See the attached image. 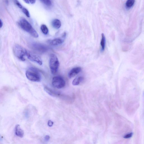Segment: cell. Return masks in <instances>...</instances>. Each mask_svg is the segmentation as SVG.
<instances>
[{"mask_svg": "<svg viewBox=\"0 0 144 144\" xmlns=\"http://www.w3.org/2000/svg\"><path fill=\"white\" fill-rule=\"evenodd\" d=\"M15 135L21 138H22L24 135L23 130L21 129L19 125L15 126Z\"/></svg>", "mask_w": 144, "mask_h": 144, "instance_id": "cell-10", "label": "cell"}, {"mask_svg": "<svg viewBox=\"0 0 144 144\" xmlns=\"http://www.w3.org/2000/svg\"><path fill=\"white\" fill-rule=\"evenodd\" d=\"M45 5L47 6H50L51 5V2L50 0H40Z\"/></svg>", "mask_w": 144, "mask_h": 144, "instance_id": "cell-17", "label": "cell"}, {"mask_svg": "<svg viewBox=\"0 0 144 144\" xmlns=\"http://www.w3.org/2000/svg\"><path fill=\"white\" fill-rule=\"evenodd\" d=\"M28 50L22 46L16 44L13 47V52L15 56L22 61L25 60Z\"/></svg>", "mask_w": 144, "mask_h": 144, "instance_id": "cell-3", "label": "cell"}, {"mask_svg": "<svg viewBox=\"0 0 144 144\" xmlns=\"http://www.w3.org/2000/svg\"><path fill=\"white\" fill-rule=\"evenodd\" d=\"M133 134L132 133H130L129 134L126 135L124 137V138L125 139H128L131 138Z\"/></svg>", "mask_w": 144, "mask_h": 144, "instance_id": "cell-19", "label": "cell"}, {"mask_svg": "<svg viewBox=\"0 0 144 144\" xmlns=\"http://www.w3.org/2000/svg\"><path fill=\"white\" fill-rule=\"evenodd\" d=\"M81 68L80 67H75L72 69L69 73L68 76L71 78L76 76L81 72Z\"/></svg>", "mask_w": 144, "mask_h": 144, "instance_id": "cell-9", "label": "cell"}, {"mask_svg": "<svg viewBox=\"0 0 144 144\" xmlns=\"http://www.w3.org/2000/svg\"><path fill=\"white\" fill-rule=\"evenodd\" d=\"M19 24L23 30L29 33L33 37L35 38H37L38 37V33L25 19H21L19 22Z\"/></svg>", "mask_w": 144, "mask_h": 144, "instance_id": "cell-1", "label": "cell"}, {"mask_svg": "<svg viewBox=\"0 0 144 144\" xmlns=\"http://www.w3.org/2000/svg\"><path fill=\"white\" fill-rule=\"evenodd\" d=\"M26 77L29 80L33 82H39L41 80V75L39 71L33 67L28 68L26 71Z\"/></svg>", "mask_w": 144, "mask_h": 144, "instance_id": "cell-2", "label": "cell"}, {"mask_svg": "<svg viewBox=\"0 0 144 144\" xmlns=\"http://www.w3.org/2000/svg\"><path fill=\"white\" fill-rule=\"evenodd\" d=\"M14 1L15 4H16L20 8H22L23 7L22 6L17 0H14Z\"/></svg>", "mask_w": 144, "mask_h": 144, "instance_id": "cell-20", "label": "cell"}, {"mask_svg": "<svg viewBox=\"0 0 144 144\" xmlns=\"http://www.w3.org/2000/svg\"><path fill=\"white\" fill-rule=\"evenodd\" d=\"M3 22L0 19V28H1L3 26Z\"/></svg>", "mask_w": 144, "mask_h": 144, "instance_id": "cell-24", "label": "cell"}, {"mask_svg": "<svg viewBox=\"0 0 144 144\" xmlns=\"http://www.w3.org/2000/svg\"><path fill=\"white\" fill-rule=\"evenodd\" d=\"M100 44L102 50L103 51L105 50V49L106 38L105 35L103 33L102 34V38Z\"/></svg>", "mask_w": 144, "mask_h": 144, "instance_id": "cell-14", "label": "cell"}, {"mask_svg": "<svg viewBox=\"0 0 144 144\" xmlns=\"http://www.w3.org/2000/svg\"><path fill=\"white\" fill-rule=\"evenodd\" d=\"M64 38H57L52 40H50L49 43L51 45L56 46L62 43L64 41Z\"/></svg>", "mask_w": 144, "mask_h": 144, "instance_id": "cell-11", "label": "cell"}, {"mask_svg": "<svg viewBox=\"0 0 144 144\" xmlns=\"http://www.w3.org/2000/svg\"><path fill=\"white\" fill-rule=\"evenodd\" d=\"M22 9L23 12L24 13V14H25L26 16L28 17H30V13L27 9L24 7H23Z\"/></svg>", "mask_w": 144, "mask_h": 144, "instance_id": "cell-18", "label": "cell"}, {"mask_svg": "<svg viewBox=\"0 0 144 144\" xmlns=\"http://www.w3.org/2000/svg\"><path fill=\"white\" fill-rule=\"evenodd\" d=\"M135 0H128L126 3V6L128 8L131 7L135 2Z\"/></svg>", "mask_w": 144, "mask_h": 144, "instance_id": "cell-15", "label": "cell"}, {"mask_svg": "<svg viewBox=\"0 0 144 144\" xmlns=\"http://www.w3.org/2000/svg\"><path fill=\"white\" fill-rule=\"evenodd\" d=\"M32 46L35 50L41 52L46 51L47 49L46 46L39 44H33Z\"/></svg>", "mask_w": 144, "mask_h": 144, "instance_id": "cell-8", "label": "cell"}, {"mask_svg": "<svg viewBox=\"0 0 144 144\" xmlns=\"http://www.w3.org/2000/svg\"><path fill=\"white\" fill-rule=\"evenodd\" d=\"M52 84L54 87L57 89H61L65 85V81L62 77L56 76L53 77Z\"/></svg>", "mask_w": 144, "mask_h": 144, "instance_id": "cell-5", "label": "cell"}, {"mask_svg": "<svg viewBox=\"0 0 144 144\" xmlns=\"http://www.w3.org/2000/svg\"><path fill=\"white\" fill-rule=\"evenodd\" d=\"M41 29L42 32L44 34L46 35L48 32V29L47 26L45 25H42L41 26Z\"/></svg>", "mask_w": 144, "mask_h": 144, "instance_id": "cell-16", "label": "cell"}, {"mask_svg": "<svg viewBox=\"0 0 144 144\" xmlns=\"http://www.w3.org/2000/svg\"><path fill=\"white\" fill-rule=\"evenodd\" d=\"M83 80L84 78L83 77L80 76L77 77L73 81L72 85L74 86L78 85Z\"/></svg>", "mask_w": 144, "mask_h": 144, "instance_id": "cell-13", "label": "cell"}, {"mask_svg": "<svg viewBox=\"0 0 144 144\" xmlns=\"http://www.w3.org/2000/svg\"><path fill=\"white\" fill-rule=\"evenodd\" d=\"M26 57L30 60L35 62L40 65H41L42 64V62L40 57L37 55L28 50Z\"/></svg>", "mask_w": 144, "mask_h": 144, "instance_id": "cell-6", "label": "cell"}, {"mask_svg": "<svg viewBox=\"0 0 144 144\" xmlns=\"http://www.w3.org/2000/svg\"><path fill=\"white\" fill-rule=\"evenodd\" d=\"M44 90H45V91L47 92L49 94L52 96L63 97V95L61 94L58 92H55L54 91L51 89L49 88H48L47 87V86H45V87H44Z\"/></svg>", "mask_w": 144, "mask_h": 144, "instance_id": "cell-7", "label": "cell"}, {"mask_svg": "<svg viewBox=\"0 0 144 144\" xmlns=\"http://www.w3.org/2000/svg\"><path fill=\"white\" fill-rule=\"evenodd\" d=\"M49 66L52 74H55L58 71L59 65L58 58L56 55L51 54L49 59Z\"/></svg>", "mask_w": 144, "mask_h": 144, "instance_id": "cell-4", "label": "cell"}, {"mask_svg": "<svg viewBox=\"0 0 144 144\" xmlns=\"http://www.w3.org/2000/svg\"><path fill=\"white\" fill-rule=\"evenodd\" d=\"M23 0L26 3L29 4L30 3V2L29 0Z\"/></svg>", "mask_w": 144, "mask_h": 144, "instance_id": "cell-25", "label": "cell"}, {"mask_svg": "<svg viewBox=\"0 0 144 144\" xmlns=\"http://www.w3.org/2000/svg\"><path fill=\"white\" fill-rule=\"evenodd\" d=\"M53 124H54V123L52 121L49 120L48 121V125L49 127H52L53 125Z\"/></svg>", "mask_w": 144, "mask_h": 144, "instance_id": "cell-21", "label": "cell"}, {"mask_svg": "<svg viewBox=\"0 0 144 144\" xmlns=\"http://www.w3.org/2000/svg\"><path fill=\"white\" fill-rule=\"evenodd\" d=\"M52 25L54 28L58 29L60 27L61 23L60 21L58 19H55L52 22Z\"/></svg>", "mask_w": 144, "mask_h": 144, "instance_id": "cell-12", "label": "cell"}, {"mask_svg": "<svg viewBox=\"0 0 144 144\" xmlns=\"http://www.w3.org/2000/svg\"><path fill=\"white\" fill-rule=\"evenodd\" d=\"M50 138V137L48 136H46L45 137V140L46 141H49Z\"/></svg>", "mask_w": 144, "mask_h": 144, "instance_id": "cell-22", "label": "cell"}, {"mask_svg": "<svg viewBox=\"0 0 144 144\" xmlns=\"http://www.w3.org/2000/svg\"><path fill=\"white\" fill-rule=\"evenodd\" d=\"M30 3L32 4H34L36 0H29Z\"/></svg>", "mask_w": 144, "mask_h": 144, "instance_id": "cell-23", "label": "cell"}]
</instances>
